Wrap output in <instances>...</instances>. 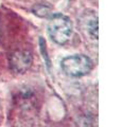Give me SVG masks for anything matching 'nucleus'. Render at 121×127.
I'll list each match as a JSON object with an SVG mask.
<instances>
[{"label": "nucleus", "mask_w": 121, "mask_h": 127, "mask_svg": "<svg viewBox=\"0 0 121 127\" xmlns=\"http://www.w3.org/2000/svg\"><path fill=\"white\" fill-rule=\"evenodd\" d=\"M89 33L91 34V37L94 39L98 38V21H97V18L96 20H92L91 22V27L89 28Z\"/></svg>", "instance_id": "obj_5"}, {"label": "nucleus", "mask_w": 121, "mask_h": 127, "mask_svg": "<svg viewBox=\"0 0 121 127\" xmlns=\"http://www.w3.org/2000/svg\"><path fill=\"white\" fill-rule=\"evenodd\" d=\"M73 26L69 17L63 14H53L48 22V33L50 38L58 45H64L70 39Z\"/></svg>", "instance_id": "obj_1"}, {"label": "nucleus", "mask_w": 121, "mask_h": 127, "mask_svg": "<svg viewBox=\"0 0 121 127\" xmlns=\"http://www.w3.org/2000/svg\"><path fill=\"white\" fill-rule=\"evenodd\" d=\"M60 66L67 75L72 77H81L91 71L92 62L86 55L75 54L63 58Z\"/></svg>", "instance_id": "obj_2"}, {"label": "nucleus", "mask_w": 121, "mask_h": 127, "mask_svg": "<svg viewBox=\"0 0 121 127\" xmlns=\"http://www.w3.org/2000/svg\"><path fill=\"white\" fill-rule=\"evenodd\" d=\"M32 55L29 51L17 50L10 56V67L16 73H25L31 67Z\"/></svg>", "instance_id": "obj_3"}, {"label": "nucleus", "mask_w": 121, "mask_h": 127, "mask_svg": "<svg viewBox=\"0 0 121 127\" xmlns=\"http://www.w3.org/2000/svg\"><path fill=\"white\" fill-rule=\"evenodd\" d=\"M33 13L38 17H48L51 15V7L47 4H36L33 7Z\"/></svg>", "instance_id": "obj_4"}]
</instances>
